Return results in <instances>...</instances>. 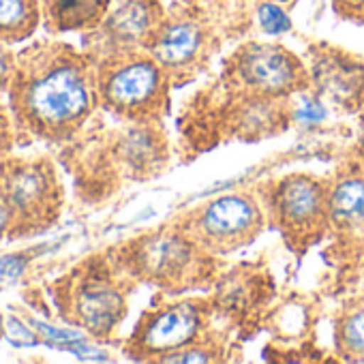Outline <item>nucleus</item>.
I'll return each mask as SVG.
<instances>
[{
	"mask_svg": "<svg viewBox=\"0 0 364 364\" xmlns=\"http://www.w3.org/2000/svg\"><path fill=\"white\" fill-rule=\"evenodd\" d=\"M18 141L65 144L99 107L97 67L65 41H33L18 52L5 97Z\"/></svg>",
	"mask_w": 364,
	"mask_h": 364,
	"instance_id": "1",
	"label": "nucleus"
},
{
	"mask_svg": "<svg viewBox=\"0 0 364 364\" xmlns=\"http://www.w3.org/2000/svg\"><path fill=\"white\" fill-rule=\"evenodd\" d=\"M127 281L109 255L90 257L52 283L58 315L95 338H109L127 315Z\"/></svg>",
	"mask_w": 364,
	"mask_h": 364,
	"instance_id": "2",
	"label": "nucleus"
},
{
	"mask_svg": "<svg viewBox=\"0 0 364 364\" xmlns=\"http://www.w3.org/2000/svg\"><path fill=\"white\" fill-rule=\"evenodd\" d=\"M0 196L11 217L9 240L48 232L65 204V187L48 154H7L0 159Z\"/></svg>",
	"mask_w": 364,
	"mask_h": 364,
	"instance_id": "3",
	"label": "nucleus"
},
{
	"mask_svg": "<svg viewBox=\"0 0 364 364\" xmlns=\"http://www.w3.org/2000/svg\"><path fill=\"white\" fill-rule=\"evenodd\" d=\"M109 259L124 279L169 289L202 281L210 264L208 253L180 228L139 236L109 253Z\"/></svg>",
	"mask_w": 364,
	"mask_h": 364,
	"instance_id": "4",
	"label": "nucleus"
},
{
	"mask_svg": "<svg viewBox=\"0 0 364 364\" xmlns=\"http://www.w3.org/2000/svg\"><path fill=\"white\" fill-rule=\"evenodd\" d=\"M99 107L131 122H154L161 114L169 77L148 54L135 52L95 63Z\"/></svg>",
	"mask_w": 364,
	"mask_h": 364,
	"instance_id": "5",
	"label": "nucleus"
},
{
	"mask_svg": "<svg viewBox=\"0 0 364 364\" xmlns=\"http://www.w3.org/2000/svg\"><path fill=\"white\" fill-rule=\"evenodd\" d=\"M176 228L208 255H223L251 245L259 236L264 213L251 196L228 193L198 206Z\"/></svg>",
	"mask_w": 364,
	"mask_h": 364,
	"instance_id": "6",
	"label": "nucleus"
},
{
	"mask_svg": "<svg viewBox=\"0 0 364 364\" xmlns=\"http://www.w3.org/2000/svg\"><path fill=\"white\" fill-rule=\"evenodd\" d=\"M228 82L245 99H283L300 92L306 82L302 63L283 46L249 43L228 63Z\"/></svg>",
	"mask_w": 364,
	"mask_h": 364,
	"instance_id": "7",
	"label": "nucleus"
},
{
	"mask_svg": "<svg viewBox=\"0 0 364 364\" xmlns=\"http://www.w3.org/2000/svg\"><path fill=\"white\" fill-rule=\"evenodd\" d=\"M328 196L330 189L309 173H291L274 185L268 210L291 249L302 251L326 234L330 228Z\"/></svg>",
	"mask_w": 364,
	"mask_h": 364,
	"instance_id": "8",
	"label": "nucleus"
},
{
	"mask_svg": "<svg viewBox=\"0 0 364 364\" xmlns=\"http://www.w3.org/2000/svg\"><path fill=\"white\" fill-rule=\"evenodd\" d=\"M208 309L200 300L165 302L148 311L127 341V353L139 360H163L167 353L200 343Z\"/></svg>",
	"mask_w": 364,
	"mask_h": 364,
	"instance_id": "9",
	"label": "nucleus"
},
{
	"mask_svg": "<svg viewBox=\"0 0 364 364\" xmlns=\"http://www.w3.org/2000/svg\"><path fill=\"white\" fill-rule=\"evenodd\" d=\"M163 18L165 11L159 0H122L107 11L97 28L84 33V52L92 63L148 52Z\"/></svg>",
	"mask_w": 364,
	"mask_h": 364,
	"instance_id": "10",
	"label": "nucleus"
},
{
	"mask_svg": "<svg viewBox=\"0 0 364 364\" xmlns=\"http://www.w3.org/2000/svg\"><path fill=\"white\" fill-rule=\"evenodd\" d=\"M213 33L204 18L180 9L165 14L148 54L163 67L169 82L193 77L210 58Z\"/></svg>",
	"mask_w": 364,
	"mask_h": 364,
	"instance_id": "11",
	"label": "nucleus"
},
{
	"mask_svg": "<svg viewBox=\"0 0 364 364\" xmlns=\"http://www.w3.org/2000/svg\"><path fill=\"white\" fill-rule=\"evenodd\" d=\"M41 26L48 35L88 33L107 16L112 0H39Z\"/></svg>",
	"mask_w": 364,
	"mask_h": 364,
	"instance_id": "12",
	"label": "nucleus"
},
{
	"mask_svg": "<svg viewBox=\"0 0 364 364\" xmlns=\"http://www.w3.org/2000/svg\"><path fill=\"white\" fill-rule=\"evenodd\" d=\"M328 219L345 240L364 245V178H343L330 189Z\"/></svg>",
	"mask_w": 364,
	"mask_h": 364,
	"instance_id": "13",
	"label": "nucleus"
},
{
	"mask_svg": "<svg viewBox=\"0 0 364 364\" xmlns=\"http://www.w3.org/2000/svg\"><path fill=\"white\" fill-rule=\"evenodd\" d=\"M315 82L321 92L338 103H351L362 95L364 88V71L358 63L343 58L338 54H326L317 63Z\"/></svg>",
	"mask_w": 364,
	"mask_h": 364,
	"instance_id": "14",
	"label": "nucleus"
},
{
	"mask_svg": "<svg viewBox=\"0 0 364 364\" xmlns=\"http://www.w3.org/2000/svg\"><path fill=\"white\" fill-rule=\"evenodd\" d=\"M39 0H0V41L3 43H24L39 31Z\"/></svg>",
	"mask_w": 364,
	"mask_h": 364,
	"instance_id": "15",
	"label": "nucleus"
},
{
	"mask_svg": "<svg viewBox=\"0 0 364 364\" xmlns=\"http://www.w3.org/2000/svg\"><path fill=\"white\" fill-rule=\"evenodd\" d=\"M338 353L351 360H364V298L349 300L334 328Z\"/></svg>",
	"mask_w": 364,
	"mask_h": 364,
	"instance_id": "16",
	"label": "nucleus"
},
{
	"mask_svg": "<svg viewBox=\"0 0 364 364\" xmlns=\"http://www.w3.org/2000/svg\"><path fill=\"white\" fill-rule=\"evenodd\" d=\"M215 360H219V349H215L206 341H200L167 353L161 362H215Z\"/></svg>",
	"mask_w": 364,
	"mask_h": 364,
	"instance_id": "17",
	"label": "nucleus"
},
{
	"mask_svg": "<svg viewBox=\"0 0 364 364\" xmlns=\"http://www.w3.org/2000/svg\"><path fill=\"white\" fill-rule=\"evenodd\" d=\"M257 20L268 35H283L291 28L287 14L281 7H277V3H262L257 9Z\"/></svg>",
	"mask_w": 364,
	"mask_h": 364,
	"instance_id": "18",
	"label": "nucleus"
},
{
	"mask_svg": "<svg viewBox=\"0 0 364 364\" xmlns=\"http://www.w3.org/2000/svg\"><path fill=\"white\" fill-rule=\"evenodd\" d=\"M294 118L298 122H304V124H315L319 120H323L326 116V109L323 105L317 101V99H311L306 95H300L296 92V101H294V109H291Z\"/></svg>",
	"mask_w": 364,
	"mask_h": 364,
	"instance_id": "19",
	"label": "nucleus"
},
{
	"mask_svg": "<svg viewBox=\"0 0 364 364\" xmlns=\"http://www.w3.org/2000/svg\"><path fill=\"white\" fill-rule=\"evenodd\" d=\"M16 144H18V133L14 127L9 105H7V101L0 99V159L11 154Z\"/></svg>",
	"mask_w": 364,
	"mask_h": 364,
	"instance_id": "20",
	"label": "nucleus"
},
{
	"mask_svg": "<svg viewBox=\"0 0 364 364\" xmlns=\"http://www.w3.org/2000/svg\"><path fill=\"white\" fill-rule=\"evenodd\" d=\"M16 58H18V52H14L9 43L0 41V99L7 97L14 69H16Z\"/></svg>",
	"mask_w": 364,
	"mask_h": 364,
	"instance_id": "21",
	"label": "nucleus"
},
{
	"mask_svg": "<svg viewBox=\"0 0 364 364\" xmlns=\"http://www.w3.org/2000/svg\"><path fill=\"white\" fill-rule=\"evenodd\" d=\"M332 9L343 20L364 24V0H332Z\"/></svg>",
	"mask_w": 364,
	"mask_h": 364,
	"instance_id": "22",
	"label": "nucleus"
},
{
	"mask_svg": "<svg viewBox=\"0 0 364 364\" xmlns=\"http://www.w3.org/2000/svg\"><path fill=\"white\" fill-rule=\"evenodd\" d=\"M9 225H11V217H9V208L0 196V240L9 236Z\"/></svg>",
	"mask_w": 364,
	"mask_h": 364,
	"instance_id": "23",
	"label": "nucleus"
},
{
	"mask_svg": "<svg viewBox=\"0 0 364 364\" xmlns=\"http://www.w3.org/2000/svg\"><path fill=\"white\" fill-rule=\"evenodd\" d=\"M274 3H287V0H274Z\"/></svg>",
	"mask_w": 364,
	"mask_h": 364,
	"instance_id": "24",
	"label": "nucleus"
}]
</instances>
